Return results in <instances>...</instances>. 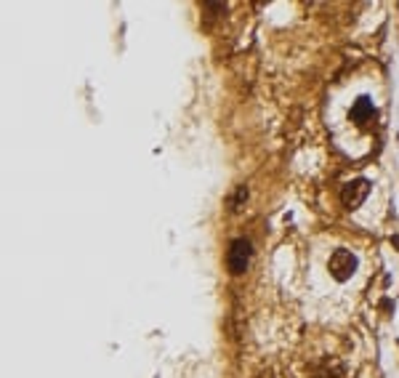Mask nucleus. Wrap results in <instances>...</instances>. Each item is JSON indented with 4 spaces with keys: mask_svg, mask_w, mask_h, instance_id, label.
<instances>
[{
    "mask_svg": "<svg viewBox=\"0 0 399 378\" xmlns=\"http://www.w3.org/2000/svg\"><path fill=\"white\" fill-rule=\"evenodd\" d=\"M327 269L333 274V280H338V283H346V280H352V274L357 272V256L352 251H346V248H338L330 261H327Z\"/></svg>",
    "mask_w": 399,
    "mask_h": 378,
    "instance_id": "nucleus-2",
    "label": "nucleus"
},
{
    "mask_svg": "<svg viewBox=\"0 0 399 378\" xmlns=\"http://www.w3.org/2000/svg\"><path fill=\"white\" fill-rule=\"evenodd\" d=\"M245 200H248V187H240V189H237V195L232 197V203H229V205H232V211H240V205H242Z\"/></svg>",
    "mask_w": 399,
    "mask_h": 378,
    "instance_id": "nucleus-5",
    "label": "nucleus"
},
{
    "mask_svg": "<svg viewBox=\"0 0 399 378\" xmlns=\"http://www.w3.org/2000/svg\"><path fill=\"white\" fill-rule=\"evenodd\" d=\"M370 192V184L365 179H354V182L343 184V189H341V203L346 205V208H357Z\"/></svg>",
    "mask_w": 399,
    "mask_h": 378,
    "instance_id": "nucleus-3",
    "label": "nucleus"
},
{
    "mask_svg": "<svg viewBox=\"0 0 399 378\" xmlns=\"http://www.w3.org/2000/svg\"><path fill=\"white\" fill-rule=\"evenodd\" d=\"M375 115V107H373V102H370L368 96H359L354 102V107H352V118H354L357 123H365L370 120Z\"/></svg>",
    "mask_w": 399,
    "mask_h": 378,
    "instance_id": "nucleus-4",
    "label": "nucleus"
},
{
    "mask_svg": "<svg viewBox=\"0 0 399 378\" xmlns=\"http://www.w3.org/2000/svg\"><path fill=\"white\" fill-rule=\"evenodd\" d=\"M251 256H253V245L248 237H237V240H232L229 253H226V267H229V272L235 274V277L245 274L248 264H251Z\"/></svg>",
    "mask_w": 399,
    "mask_h": 378,
    "instance_id": "nucleus-1",
    "label": "nucleus"
}]
</instances>
